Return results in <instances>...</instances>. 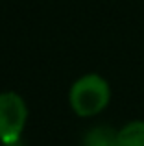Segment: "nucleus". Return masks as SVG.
I'll return each mask as SVG.
<instances>
[{
	"label": "nucleus",
	"instance_id": "4",
	"mask_svg": "<svg viewBox=\"0 0 144 146\" xmlns=\"http://www.w3.org/2000/svg\"><path fill=\"white\" fill-rule=\"evenodd\" d=\"M116 133L118 131L107 128V126L92 128L83 139V146H118L116 144Z\"/></svg>",
	"mask_w": 144,
	"mask_h": 146
},
{
	"label": "nucleus",
	"instance_id": "2",
	"mask_svg": "<svg viewBox=\"0 0 144 146\" xmlns=\"http://www.w3.org/2000/svg\"><path fill=\"white\" fill-rule=\"evenodd\" d=\"M28 107L17 93L0 94V141L4 144L17 143L26 126Z\"/></svg>",
	"mask_w": 144,
	"mask_h": 146
},
{
	"label": "nucleus",
	"instance_id": "1",
	"mask_svg": "<svg viewBox=\"0 0 144 146\" xmlns=\"http://www.w3.org/2000/svg\"><path fill=\"white\" fill-rule=\"evenodd\" d=\"M70 107L79 117H94L107 107L111 100V87L100 74H85L70 87Z\"/></svg>",
	"mask_w": 144,
	"mask_h": 146
},
{
	"label": "nucleus",
	"instance_id": "3",
	"mask_svg": "<svg viewBox=\"0 0 144 146\" xmlns=\"http://www.w3.org/2000/svg\"><path fill=\"white\" fill-rule=\"evenodd\" d=\"M118 146H144V120H133L116 133Z\"/></svg>",
	"mask_w": 144,
	"mask_h": 146
}]
</instances>
